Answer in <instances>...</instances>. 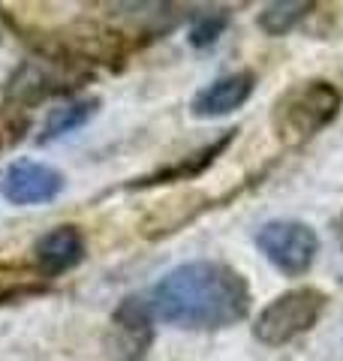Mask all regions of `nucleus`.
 <instances>
[{
    "label": "nucleus",
    "mask_w": 343,
    "mask_h": 361,
    "mask_svg": "<svg viewBox=\"0 0 343 361\" xmlns=\"http://www.w3.org/2000/svg\"><path fill=\"white\" fill-rule=\"evenodd\" d=\"M154 322L190 331H220L247 319L250 286L241 271L226 262H184L142 295Z\"/></svg>",
    "instance_id": "nucleus-1"
},
{
    "label": "nucleus",
    "mask_w": 343,
    "mask_h": 361,
    "mask_svg": "<svg viewBox=\"0 0 343 361\" xmlns=\"http://www.w3.org/2000/svg\"><path fill=\"white\" fill-rule=\"evenodd\" d=\"M340 109H343V94L337 85L325 82V78L295 82L274 99L271 127L280 145L301 148V145L316 139L328 123H335Z\"/></svg>",
    "instance_id": "nucleus-2"
},
{
    "label": "nucleus",
    "mask_w": 343,
    "mask_h": 361,
    "mask_svg": "<svg viewBox=\"0 0 343 361\" xmlns=\"http://www.w3.org/2000/svg\"><path fill=\"white\" fill-rule=\"evenodd\" d=\"M90 78V66L73 58L70 51H49L40 58H30L18 66L6 85V97L21 106H37L49 97H64L70 90L82 87Z\"/></svg>",
    "instance_id": "nucleus-3"
},
{
    "label": "nucleus",
    "mask_w": 343,
    "mask_h": 361,
    "mask_svg": "<svg viewBox=\"0 0 343 361\" xmlns=\"http://www.w3.org/2000/svg\"><path fill=\"white\" fill-rule=\"evenodd\" d=\"M328 295L316 286H299L277 295L259 310L253 322V337L262 346H283L292 343L323 319Z\"/></svg>",
    "instance_id": "nucleus-4"
},
{
    "label": "nucleus",
    "mask_w": 343,
    "mask_h": 361,
    "mask_svg": "<svg viewBox=\"0 0 343 361\" xmlns=\"http://www.w3.org/2000/svg\"><path fill=\"white\" fill-rule=\"evenodd\" d=\"M259 253L286 277H301L313 268L319 235L301 220H268L256 232Z\"/></svg>",
    "instance_id": "nucleus-5"
},
{
    "label": "nucleus",
    "mask_w": 343,
    "mask_h": 361,
    "mask_svg": "<svg viewBox=\"0 0 343 361\" xmlns=\"http://www.w3.org/2000/svg\"><path fill=\"white\" fill-rule=\"evenodd\" d=\"M64 190V175L54 166H45L37 160H21L6 169L4 180H0V193L9 205L30 208V205H45V202L57 199Z\"/></svg>",
    "instance_id": "nucleus-6"
},
{
    "label": "nucleus",
    "mask_w": 343,
    "mask_h": 361,
    "mask_svg": "<svg viewBox=\"0 0 343 361\" xmlns=\"http://www.w3.org/2000/svg\"><path fill=\"white\" fill-rule=\"evenodd\" d=\"M85 253H88L85 232L76 223H61L33 244V268H37L42 280H54L64 277L66 271H73L76 265H82Z\"/></svg>",
    "instance_id": "nucleus-7"
},
{
    "label": "nucleus",
    "mask_w": 343,
    "mask_h": 361,
    "mask_svg": "<svg viewBox=\"0 0 343 361\" xmlns=\"http://www.w3.org/2000/svg\"><path fill=\"white\" fill-rule=\"evenodd\" d=\"M154 341V316L142 295H130L112 316V353L118 361H142Z\"/></svg>",
    "instance_id": "nucleus-8"
},
{
    "label": "nucleus",
    "mask_w": 343,
    "mask_h": 361,
    "mask_svg": "<svg viewBox=\"0 0 343 361\" xmlns=\"http://www.w3.org/2000/svg\"><path fill=\"white\" fill-rule=\"evenodd\" d=\"M253 87H256L253 70H238V73L220 75L190 99V111H193V118H205V121L226 118L253 97Z\"/></svg>",
    "instance_id": "nucleus-9"
},
{
    "label": "nucleus",
    "mask_w": 343,
    "mask_h": 361,
    "mask_svg": "<svg viewBox=\"0 0 343 361\" xmlns=\"http://www.w3.org/2000/svg\"><path fill=\"white\" fill-rule=\"evenodd\" d=\"M235 135H238V130H226L220 139H214L211 145H205V148L193 151V154H187V157H181V160L169 163V166H160V169H154L151 175H142V178L130 180L127 190H151V187L178 184V180H193V178L205 175V172H208V169L217 163V157L226 154V148L235 142Z\"/></svg>",
    "instance_id": "nucleus-10"
},
{
    "label": "nucleus",
    "mask_w": 343,
    "mask_h": 361,
    "mask_svg": "<svg viewBox=\"0 0 343 361\" xmlns=\"http://www.w3.org/2000/svg\"><path fill=\"white\" fill-rule=\"evenodd\" d=\"M205 208H211V199L202 196V193H187L175 202H166V205L142 226V235L145 238H163V235H172V232H178L181 226H187L190 220H196Z\"/></svg>",
    "instance_id": "nucleus-11"
},
{
    "label": "nucleus",
    "mask_w": 343,
    "mask_h": 361,
    "mask_svg": "<svg viewBox=\"0 0 343 361\" xmlns=\"http://www.w3.org/2000/svg\"><path fill=\"white\" fill-rule=\"evenodd\" d=\"M97 109H100L97 97H85V99H73V103H66V106H57L52 115L45 118V123H42L40 142L42 145L54 142V139H61V135H66V133L85 127V123L97 115Z\"/></svg>",
    "instance_id": "nucleus-12"
},
{
    "label": "nucleus",
    "mask_w": 343,
    "mask_h": 361,
    "mask_svg": "<svg viewBox=\"0 0 343 361\" xmlns=\"http://www.w3.org/2000/svg\"><path fill=\"white\" fill-rule=\"evenodd\" d=\"M313 6H316L313 0H274V4L262 6L256 25L268 37H286L313 13Z\"/></svg>",
    "instance_id": "nucleus-13"
},
{
    "label": "nucleus",
    "mask_w": 343,
    "mask_h": 361,
    "mask_svg": "<svg viewBox=\"0 0 343 361\" xmlns=\"http://www.w3.org/2000/svg\"><path fill=\"white\" fill-rule=\"evenodd\" d=\"M229 9H202V13L193 16V25L187 39L193 49H211V45L223 37V30L229 27Z\"/></svg>",
    "instance_id": "nucleus-14"
}]
</instances>
